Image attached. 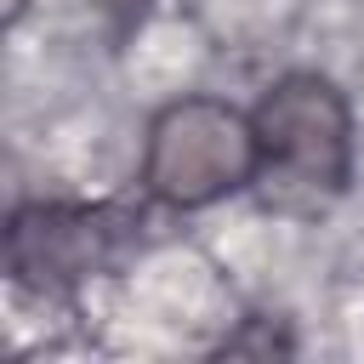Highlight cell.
I'll return each instance as SVG.
<instances>
[{
    "instance_id": "1",
    "label": "cell",
    "mask_w": 364,
    "mask_h": 364,
    "mask_svg": "<svg viewBox=\"0 0 364 364\" xmlns=\"http://www.w3.org/2000/svg\"><path fill=\"white\" fill-rule=\"evenodd\" d=\"M256 182L284 210L330 205L353 176V108L324 74H284L250 108Z\"/></svg>"
},
{
    "instance_id": "3",
    "label": "cell",
    "mask_w": 364,
    "mask_h": 364,
    "mask_svg": "<svg viewBox=\"0 0 364 364\" xmlns=\"http://www.w3.org/2000/svg\"><path fill=\"white\" fill-rule=\"evenodd\" d=\"M108 228L91 210H63V205H34L11 216L6 233V262L23 284L46 290V284H68L80 273H91L97 250H102Z\"/></svg>"
},
{
    "instance_id": "2",
    "label": "cell",
    "mask_w": 364,
    "mask_h": 364,
    "mask_svg": "<svg viewBox=\"0 0 364 364\" xmlns=\"http://www.w3.org/2000/svg\"><path fill=\"white\" fill-rule=\"evenodd\" d=\"M256 182V125L216 97H182L148 125L142 188L176 210Z\"/></svg>"
},
{
    "instance_id": "4",
    "label": "cell",
    "mask_w": 364,
    "mask_h": 364,
    "mask_svg": "<svg viewBox=\"0 0 364 364\" xmlns=\"http://www.w3.org/2000/svg\"><path fill=\"white\" fill-rule=\"evenodd\" d=\"M23 11H28V0H6V28H17V23H23Z\"/></svg>"
}]
</instances>
